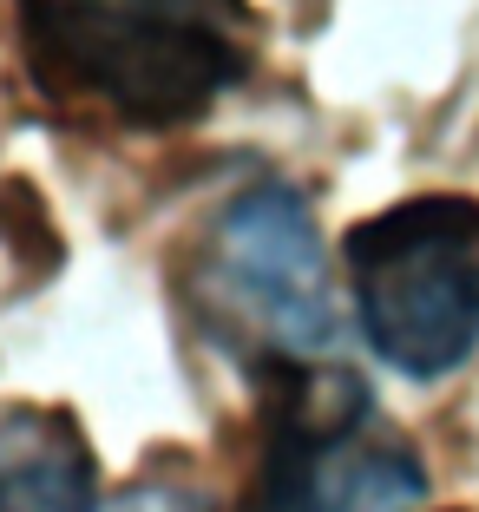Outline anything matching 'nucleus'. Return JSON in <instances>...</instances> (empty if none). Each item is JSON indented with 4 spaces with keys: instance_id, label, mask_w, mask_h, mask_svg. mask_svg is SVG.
Returning <instances> with one entry per match:
<instances>
[{
    "instance_id": "nucleus-1",
    "label": "nucleus",
    "mask_w": 479,
    "mask_h": 512,
    "mask_svg": "<svg viewBox=\"0 0 479 512\" xmlns=\"http://www.w3.org/2000/svg\"><path fill=\"white\" fill-rule=\"evenodd\" d=\"M14 40L53 112L165 138L250 86L263 14L250 0H14Z\"/></svg>"
},
{
    "instance_id": "nucleus-2",
    "label": "nucleus",
    "mask_w": 479,
    "mask_h": 512,
    "mask_svg": "<svg viewBox=\"0 0 479 512\" xmlns=\"http://www.w3.org/2000/svg\"><path fill=\"white\" fill-rule=\"evenodd\" d=\"M427 460L342 362L256 368V460L243 512H420Z\"/></svg>"
},
{
    "instance_id": "nucleus-3",
    "label": "nucleus",
    "mask_w": 479,
    "mask_h": 512,
    "mask_svg": "<svg viewBox=\"0 0 479 512\" xmlns=\"http://www.w3.org/2000/svg\"><path fill=\"white\" fill-rule=\"evenodd\" d=\"M342 270L361 342L407 381H447L479 348V197L420 191L348 224Z\"/></svg>"
},
{
    "instance_id": "nucleus-4",
    "label": "nucleus",
    "mask_w": 479,
    "mask_h": 512,
    "mask_svg": "<svg viewBox=\"0 0 479 512\" xmlns=\"http://www.w3.org/2000/svg\"><path fill=\"white\" fill-rule=\"evenodd\" d=\"M184 302L210 342L243 355L250 368L315 362L335 342V283L309 197L283 178L237 191L197 230Z\"/></svg>"
},
{
    "instance_id": "nucleus-5",
    "label": "nucleus",
    "mask_w": 479,
    "mask_h": 512,
    "mask_svg": "<svg viewBox=\"0 0 479 512\" xmlns=\"http://www.w3.org/2000/svg\"><path fill=\"white\" fill-rule=\"evenodd\" d=\"M99 453L73 407H0V512H105Z\"/></svg>"
}]
</instances>
